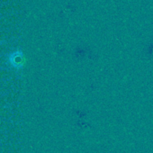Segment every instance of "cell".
<instances>
[{
	"label": "cell",
	"instance_id": "6da1fadb",
	"mask_svg": "<svg viewBox=\"0 0 153 153\" xmlns=\"http://www.w3.org/2000/svg\"><path fill=\"white\" fill-rule=\"evenodd\" d=\"M22 61H23V57L18 53H16L14 56V58H13L12 62H13L14 65H16V66H19V65H21Z\"/></svg>",
	"mask_w": 153,
	"mask_h": 153
}]
</instances>
